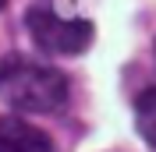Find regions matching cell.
I'll return each instance as SVG.
<instances>
[{
    "mask_svg": "<svg viewBox=\"0 0 156 152\" xmlns=\"http://www.w3.org/2000/svg\"><path fill=\"white\" fill-rule=\"evenodd\" d=\"M135 127L156 149V88H146V92L138 95V103H135Z\"/></svg>",
    "mask_w": 156,
    "mask_h": 152,
    "instance_id": "cell-4",
    "label": "cell"
},
{
    "mask_svg": "<svg viewBox=\"0 0 156 152\" xmlns=\"http://www.w3.org/2000/svg\"><path fill=\"white\" fill-rule=\"evenodd\" d=\"M4 4H7V0H0V11H4Z\"/></svg>",
    "mask_w": 156,
    "mask_h": 152,
    "instance_id": "cell-5",
    "label": "cell"
},
{
    "mask_svg": "<svg viewBox=\"0 0 156 152\" xmlns=\"http://www.w3.org/2000/svg\"><path fill=\"white\" fill-rule=\"evenodd\" d=\"M0 99L18 113H60L68 106V78L50 64L11 53L0 60Z\"/></svg>",
    "mask_w": 156,
    "mask_h": 152,
    "instance_id": "cell-1",
    "label": "cell"
},
{
    "mask_svg": "<svg viewBox=\"0 0 156 152\" xmlns=\"http://www.w3.org/2000/svg\"><path fill=\"white\" fill-rule=\"evenodd\" d=\"M0 152H53V142L21 117H0Z\"/></svg>",
    "mask_w": 156,
    "mask_h": 152,
    "instance_id": "cell-3",
    "label": "cell"
},
{
    "mask_svg": "<svg viewBox=\"0 0 156 152\" xmlns=\"http://www.w3.org/2000/svg\"><path fill=\"white\" fill-rule=\"evenodd\" d=\"M25 25H29L32 43L43 53L78 57L92 46V21H85V18H60L50 7H29Z\"/></svg>",
    "mask_w": 156,
    "mask_h": 152,
    "instance_id": "cell-2",
    "label": "cell"
}]
</instances>
